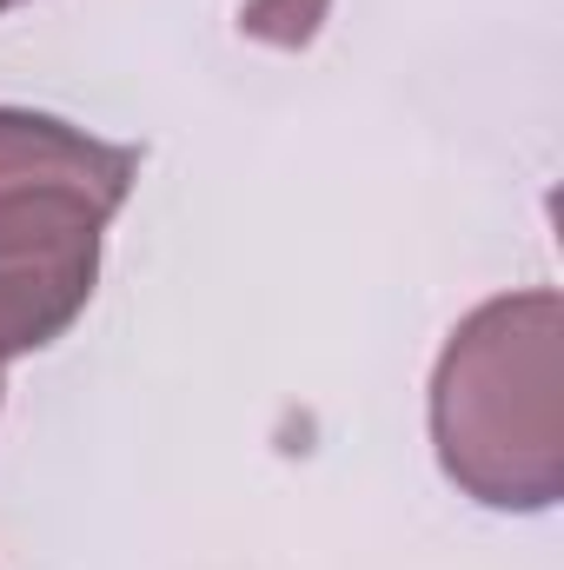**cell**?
Instances as JSON below:
<instances>
[{"label":"cell","instance_id":"cell-1","mask_svg":"<svg viewBox=\"0 0 564 570\" xmlns=\"http://www.w3.org/2000/svg\"><path fill=\"white\" fill-rule=\"evenodd\" d=\"M438 471L485 511L564 498V298L552 285L471 305L431 372Z\"/></svg>","mask_w":564,"mask_h":570},{"label":"cell","instance_id":"cell-2","mask_svg":"<svg viewBox=\"0 0 564 570\" xmlns=\"http://www.w3.org/2000/svg\"><path fill=\"white\" fill-rule=\"evenodd\" d=\"M114 213L87 193H0V365L47 352L87 312Z\"/></svg>","mask_w":564,"mask_h":570},{"label":"cell","instance_id":"cell-3","mask_svg":"<svg viewBox=\"0 0 564 570\" xmlns=\"http://www.w3.org/2000/svg\"><path fill=\"white\" fill-rule=\"evenodd\" d=\"M140 179V146L94 140L74 120L0 107V193H87L107 206H127Z\"/></svg>","mask_w":564,"mask_h":570},{"label":"cell","instance_id":"cell-4","mask_svg":"<svg viewBox=\"0 0 564 570\" xmlns=\"http://www.w3.org/2000/svg\"><path fill=\"white\" fill-rule=\"evenodd\" d=\"M7 7H20V0H0V13H7Z\"/></svg>","mask_w":564,"mask_h":570},{"label":"cell","instance_id":"cell-5","mask_svg":"<svg viewBox=\"0 0 564 570\" xmlns=\"http://www.w3.org/2000/svg\"><path fill=\"white\" fill-rule=\"evenodd\" d=\"M0 392H7V385H0Z\"/></svg>","mask_w":564,"mask_h":570}]
</instances>
